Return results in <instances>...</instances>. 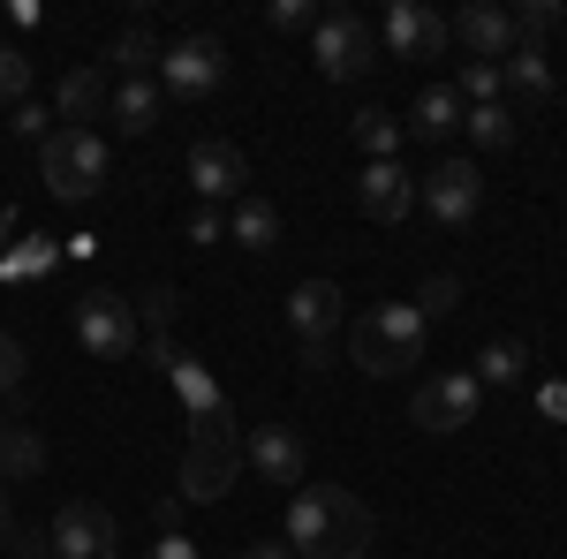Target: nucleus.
<instances>
[{"label":"nucleus","mask_w":567,"mask_h":559,"mask_svg":"<svg viewBox=\"0 0 567 559\" xmlns=\"http://www.w3.org/2000/svg\"><path fill=\"white\" fill-rule=\"evenodd\" d=\"M288 537L303 545V559H363L379 521H371V507L349 484H303L288 499Z\"/></svg>","instance_id":"1"},{"label":"nucleus","mask_w":567,"mask_h":559,"mask_svg":"<svg viewBox=\"0 0 567 559\" xmlns=\"http://www.w3.org/2000/svg\"><path fill=\"white\" fill-rule=\"evenodd\" d=\"M416 355H424V310L416 302H379L349 333V363H363L371 379H401Z\"/></svg>","instance_id":"2"},{"label":"nucleus","mask_w":567,"mask_h":559,"mask_svg":"<svg viewBox=\"0 0 567 559\" xmlns=\"http://www.w3.org/2000/svg\"><path fill=\"white\" fill-rule=\"evenodd\" d=\"M235 476H243V431L227 408H213V416H197L189 446H182V499L213 507V499H227Z\"/></svg>","instance_id":"3"},{"label":"nucleus","mask_w":567,"mask_h":559,"mask_svg":"<svg viewBox=\"0 0 567 559\" xmlns=\"http://www.w3.org/2000/svg\"><path fill=\"white\" fill-rule=\"evenodd\" d=\"M39 167H45V189H53L61 205H91V197L106 189L114 152H106V136H99V130H53L39 144Z\"/></svg>","instance_id":"4"},{"label":"nucleus","mask_w":567,"mask_h":559,"mask_svg":"<svg viewBox=\"0 0 567 559\" xmlns=\"http://www.w3.org/2000/svg\"><path fill=\"white\" fill-rule=\"evenodd\" d=\"M310 61H318L333 84H355L363 69H379V39H371L363 15L333 8V15H318V31H310Z\"/></svg>","instance_id":"5"},{"label":"nucleus","mask_w":567,"mask_h":559,"mask_svg":"<svg viewBox=\"0 0 567 559\" xmlns=\"http://www.w3.org/2000/svg\"><path fill=\"white\" fill-rule=\"evenodd\" d=\"M76 341H84L99 363H130L136 348H144V333H136V302H122L114 288H91V296L76 302Z\"/></svg>","instance_id":"6"},{"label":"nucleus","mask_w":567,"mask_h":559,"mask_svg":"<svg viewBox=\"0 0 567 559\" xmlns=\"http://www.w3.org/2000/svg\"><path fill=\"white\" fill-rule=\"evenodd\" d=\"M45 545H53V559H122V529H114L106 507L69 499L61 515L45 521Z\"/></svg>","instance_id":"7"},{"label":"nucleus","mask_w":567,"mask_h":559,"mask_svg":"<svg viewBox=\"0 0 567 559\" xmlns=\"http://www.w3.org/2000/svg\"><path fill=\"white\" fill-rule=\"evenodd\" d=\"M416 197H424V213L439 219V227H470L484 205V167L477 159H439L424 182H416Z\"/></svg>","instance_id":"8"},{"label":"nucleus","mask_w":567,"mask_h":559,"mask_svg":"<svg viewBox=\"0 0 567 559\" xmlns=\"http://www.w3.org/2000/svg\"><path fill=\"white\" fill-rule=\"evenodd\" d=\"M477 408H484V386L470 379V371H439V379H424L416 386V401H409V416L424 431H462V424H477Z\"/></svg>","instance_id":"9"},{"label":"nucleus","mask_w":567,"mask_h":559,"mask_svg":"<svg viewBox=\"0 0 567 559\" xmlns=\"http://www.w3.org/2000/svg\"><path fill=\"white\" fill-rule=\"evenodd\" d=\"M333 325H341V288H333V280H303V288L288 296V333H296V348H303L310 371H326Z\"/></svg>","instance_id":"10"},{"label":"nucleus","mask_w":567,"mask_h":559,"mask_svg":"<svg viewBox=\"0 0 567 559\" xmlns=\"http://www.w3.org/2000/svg\"><path fill=\"white\" fill-rule=\"evenodd\" d=\"M189 189H197L205 205L227 213V205H243V197H250V159H243L227 136H205V144L189 152Z\"/></svg>","instance_id":"11"},{"label":"nucleus","mask_w":567,"mask_h":559,"mask_svg":"<svg viewBox=\"0 0 567 559\" xmlns=\"http://www.w3.org/2000/svg\"><path fill=\"white\" fill-rule=\"evenodd\" d=\"M219 76H227L219 39H175L159 53V91H175V99H205V91H219Z\"/></svg>","instance_id":"12"},{"label":"nucleus","mask_w":567,"mask_h":559,"mask_svg":"<svg viewBox=\"0 0 567 559\" xmlns=\"http://www.w3.org/2000/svg\"><path fill=\"white\" fill-rule=\"evenodd\" d=\"M379 39H386L393 61H439L454 31L439 23L432 8H416V0H393V8H386V23H379Z\"/></svg>","instance_id":"13"},{"label":"nucleus","mask_w":567,"mask_h":559,"mask_svg":"<svg viewBox=\"0 0 567 559\" xmlns=\"http://www.w3.org/2000/svg\"><path fill=\"white\" fill-rule=\"evenodd\" d=\"M355 197H363V213L379 219V227H393V219L416 213V174L401 167V159H371L363 182H355Z\"/></svg>","instance_id":"14"},{"label":"nucleus","mask_w":567,"mask_h":559,"mask_svg":"<svg viewBox=\"0 0 567 559\" xmlns=\"http://www.w3.org/2000/svg\"><path fill=\"white\" fill-rule=\"evenodd\" d=\"M446 31L470 45V61H507V53H515V15H507V8H492V0H470Z\"/></svg>","instance_id":"15"},{"label":"nucleus","mask_w":567,"mask_h":559,"mask_svg":"<svg viewBox=\"0 0 567 559\" xmlns=\"http://www.w3.org/2000/svg\"><path fill=\"white\" fill-rule=\"evenodd\" d=\"M250 469L265 484H303V431L296 424H258L250 431Z\"/></svg>","instance_id":"16"},{"label":"nucleus","mask_w":567,"mask_h":559,"mask_svg":"<svg viewBox=\"0 0 567 559\" xmlns=\"http://www.w3.org/2000/svg\"><path fill=\"white\" fill-rule=\"evenodd\" d=\"M159 106H167V91L152 84V76H114V91H106V114L122 122V136H144L159 122Z\"/></svg>","instance_id":"17"},{"label":"nucleus","mask_w":567,"mask_h":559,"mask_svg":"<svg viewBox=\"0 0 567 559\" xmlns=\"http://www.w3.org/2000/svg\"><path fill=\"white\" fill-rule=\"evenodd\" d=\"M462 130V99H454V84H424L416 91V114H409V136H424V144H439V136Z\"/></svg>","instance_id":"18"},{"label":"nucleus","mask_w":567,"mask_h":559,"mask_svg":"<svg viewBox=\"0 0 567 559\" xmlns=\"http://www.w3.org/2000/svg\"><path fill=\"white\" fill-rule=\"evenodd\" d=\"M106 69H76V76H69V84H61V106H53V122H61V130H84L91 114H99V106H106Z\"/></svg>","instance_id":"19"},{"label":"nucleus","mask_w":567,"mask_h":559,"mask_svg":"<svg viewBox=\"0 0 567 559\" xmlns=\"http://www.w3.org/2000/svg\"><path fill=\"white\" fill-rule=\"evenodd\" d=\"M227 235L265 258V250H280V213H272L265 197H243V205H227Z\"/></svg>","instance_id":"20"},{"label":"nucleus","mask_w":567,"mask_h":559,"mask_svg":"<svg viewBox=\"0 0 567 559\" xmlns=\"http://www.w3.org/2000/svg\"><path fill=\"white\" fill-rule=\"evenodd\" d=\"M499 76L523 91V99H553V61H545V45H515V53L499 61Z\"/></svg>","instance_id":"21"},{"label":"nucleus","mask_w":567,"mask_h":559,"mask_svg":"<svg viewBox=\"0 0 567 559\" xmlns=\"http://www.w3.org/2000/svg\"><path fill=\"white\" fill-rule=\"evenodd\" d=\"M45 469V446L31 438L23 424H0V484H16V476H39Z\"/></svg>","instance_id":"22"},{"label":"nucleus","mask_w":567,"mask_h":559,"mask_svg":"<svg viewBox=\"0 0 567 559\" xmlns=\"http://www.w3.org/2000/svg\"><path fill=\"white\" fill-rule=\"evenodd\" d=\"M462 130H470L477 152H507L515 144V114L507 106H462Z\"/></svg>","instance_id":"23"},{"label":"nucleus","mask_w":567,"mask_h":559,"mask_svg":"<svg viewBox=\"0 0 567 559\" xmlns=\"http://www.w3.org/2000/svg\"><path fill=\"white\" fill-rule=\"evenodd\" d=\"M106 61H114V76H144V69H159V39H152L144 23H130L122 39L106 45Z\"/></svg>","instance_id":"24"},{"label":"nucleus","mask_w":567,"mask_h":559,"mask_svg":"<svg viewBox=\"0 0 567 559\" xmlns=\"http://www.w3.org/2000/svg\"><path fill=\"white\" fill-rule=\"evenodd\" d=\"M523 363H529L523 341H492L477 355V371H470V379H477V386H515V379H523Z\"/></svg>","instance_id":"25"},{"label":"nucleus","mask_w":567,"mask_h":559,"mask_svg":"<svg viewBox=\"0 0 567 559\" xmlns=\"http://www.w3.org/2000/svg\"><path fill=\"white\" fill-rule=\"evenodd\" d=\"M167 379H175V393L189 401V408H197V416H213V408H227V401H219V386L205 379V371H197V363H189V355H167Z\"/></svg>","instance_id":"26"},{"label":"nucleus","mask_w":567,"mask_h":559,"mask_svg":"<svg viewBox=\"0 0 567 559\" xmlns=\"http://www.w3.org/2000/svg\"><path fill=\"white\" fill-rule=\"evenodd\" d=\"M355 144H363L371 159H393V152H401V122H393L386 106H363V114H355Z\"/></svg>","instance_id":"27"},{"label":"nucleus","mask_w":567,"mask_h":559,"mask_svg":"<svg viewBox=\"0 0 567 559\" xmlns=\"http://www.w3.org/2000/svg\"><path fill=\"white\" fill-rule=\"evenodd\" d=\"M499 91H507L499 61H462V84H454V99H462V106H499Z\"/></svg>","instance_id":"28"},{"label":"nucleus","mask_w":567,"mask_h":559,"mask_svg":"<svg viewBox=\"0 0 567 559\" xmlns=\"http://www.w3.org/2000/svg\"><path fill=\"white\" fill-rule=\"evenodd\" d=\"M560 23H567L560 0H523V8H515V45H537L545 31H560Z\"/></svg>","instance_id":"29"},{"label":"nucleus","mask_w":567,"mask_h":559,"mask_svg":"<svg viewBox=\"0 0 567 559\" xmlns=\"http://www.w3.org/2000/svg\"><path fill=\"white\" fill-rule=\"evenodd\" d=\"M31 99V61L16 45H0V106H23Z\"/></svg>","instance_id":"30"},{"label":"nucleus","mask_w":567,"mask_h":559,"mask_svg":"<svg viewBox=\"0 0 567 559\" xmlns=\"http://www.w3.org/2000/svg\"><path fill=\"white\" fill-rule=\"evenodd\" d=\"M454 302H462V280H454V272H439V280H424V296H416V310H424V325H432V318H446Z\"/></svg>","instance_id":"31"},{"label":"nucleus","mask_w":567,"mask_h":559,"mask_svg":"<svg viewBox=\"0 0 567 559\" xmlns=\"http://www.w3.org/2000/svg\"><path fill=\"white\" fill-rule=\"evenodd\" d=\"M265 23H272V31H318V8H310V0H272Z\"/></svg>","instance_id":"32"},{"label":"nucleus","mask_w":567,"mask_h":559,"mask_svg":"<svg viewBox=\"0 0 567 559\" xmlns=\"http://www.w3.org/2000/svg\"><path fill=\"white\" fill-rule=\"evenodd\" d=\"M8 130H16V136H31V144H45V136H53V114H45V106H31V99H23V106H16V122H8Z\"/></svg>","instance_id":"33"},{"label":"nucleus","mask_w":567,"mask_h":559,"mask_svg":"<svg viewBox=\"0 0 567 559\" xmlns=\"http://www.w3.org/2000/svg\"><path fill=\"white\" fill-rule=\"evenodd\" d=\"M45 265H53V242H31V250L0 258V272H8V280H23V272H45Z\"/></svg>","instance_id":"34"},{"label":"nucleus","mask_w":567,"mask_h":559,"mask_svg":"<svg viewBox=\"0 0 567 559\" xmlns=\"http://www.w3.org/2000/svg\"><path fill=\"white\" fill-rule=\"evenodd\" d=\"M219 235H227V213L219 205H197L189 213V242H219Z\"/></svg>","instance_id":"35"},{"label":"nucleus","mask_w":567,"mask_h":559,"mask_svg":"<svg viewBox=\"0 0 567 559\" xmlns=\"http://www.w3.org/2000/svg\"><path fill=\"white\" fill-rule=\"evenodd\" d=\"M23 386V348H16V333H0V393Z\"/></svg>","instance_id":"36"},{"label":"nucleus","mask_w":567,"mask_h":559,"mask_svg":"<svg viewBox=\"0 0 567 559\" xmlns=\"http://www.w3.org/2000/svg\"><path fill=\"white\" fill-rule=\"evenodd\" d=\"M144 559H205V552H197L189 537H175V529H159V537H152V552H144Z\"/></svg>","instance_id":"37"},{"label":"nucleus","mask_w":567,"mask_h":559,"mask_svg":"<svg viewBox=\"0 0 567 559\" xmlns=\"http://www.w3.org/2000/svg\"><path fill=\"white\" fill-rule=\"evenodd\" d=\"M144 318H152V333H159V325L175 318V296H167V288H152V296H144Z\"/></svg>","instance_id":"38"},{"label":"nucleus","mask_w":567,"mask_h":559,"mask_svg":"<svg viewBox=\"0 0 567 559\" xmlns=\"http://www.w3.org/2000/svg\"><path fill=\"white\" fill-rule=\"evenodd\" d=\"M537 408H545V416H560V424H567V386H545V393H537Z\"/></svg>","instance_id":"39"},{"label":"nucleus","mask_w":567,"mask_h":559,"mask_svg":"<svg viewBox=\"0 0 567 559\" xmlns=\"http://www.w3.org/2000/svg\"><path fill=\"white\" fill-rule=\"evenodd\" d=\"M243 559H296V552H288V545H250Z\"/></svg>","instance_id":"40"},{"label":"nucleus","mask_w":567,"mask_h":559,"mask_svg":"<svg viewBox=\"0 0 567 559\" xmlns=\"http://www.w3.org/2000/svg\"><path fill=\"white\" fill-rule=\"evenodd\" d=\"M8 529H16V515H8V499H0V537H8Z\"/></svg>","instance_id":"41"}]
</instances>
